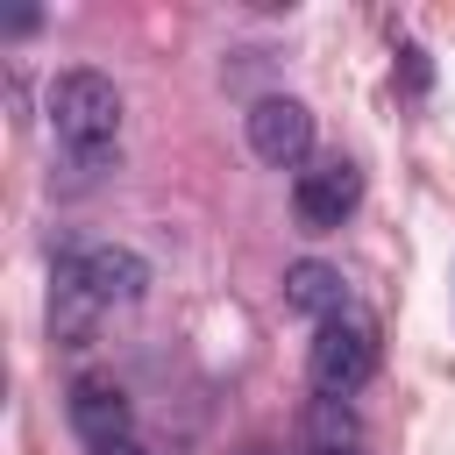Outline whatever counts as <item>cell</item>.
I'll use <instances>...</instances> for the list:
<instances>
[{
    "label": "cell",
    "mask_w": 455,
    "mask_h": 455,
    "mask_svg": "<svg viewBox=\"0 0 455 455\" xmlns=\"http://www.w3.org/2000/svg\"><path fill=\"white\" fill-rule=\"evenodd\" d=\"M355 199H363V171L348 156H320V164H306L291 178V213H299L306 235H334L355 213Z\"/></svg>",
    "instance_id": "4"
},
{
    "label": "cell",
    "mask_w": 455,
    "mask_h": 455,
    "mask_svg": "<svg viewBox=\"0 0 455 455\" xmlns=\"http://www.w3.org/2000/svg\"><path fill=\"white\" fill-rule=\"evenodd\" d=\"M100 320H107V306L92 291H78V284L57 277V291H50V334H57V348H85L100 334Z\"/></svg>",
    "instance_id": "9"
},
{
    "label": "cell",
    "mask_w": 455,
    "mask_h": 455,
    "mask_svg": "<svg viewBox=\"0 0 455 455\" xmlns=\"http://www.w3.org/2000/svg\"><path fill=\"white\" fill-rule=\"evenodd\" d=\"M57 277H64V284H78V291H92L107 313H114V306H135V299L149 291V263H142L135 249H121V242H85V249H64Z\"/></svg>",
    "instance_id": "3"
},
{
    "label": "cell",
    "mask_w": 455,
    "mask_h": 455,
    "mask_svg": "<svg viewBox=\"0 0 455 455\" xmlns=\"http://www.w3.org/2000/svg\"><path fill=\"white\" fill-rule=\"evenodd\" d=\"M299 441H306V455H355L363 448V419H355L348 398H313L306 419H299Z\"/></svg>",
    "instance_id": "8"
},
{
    "label": "cell",
    "mask_w": 455,
    "mask_h": 455,
    "mask_svg": "<svg viewBox=\"0 0 455 455\" xmlns=\"http://www.w3.org/2000/svg\"><path fill=\"white\" fill-rule=\"evenodd\" d=\"M242 128H249V149H256L270 171H299V164L313 156V114H306L299 100H284V92L256 100V107L242 114Z\"/></svg>",
    "instance_id": "5"
},
{
    "label": "cell",
    "mask_w": 455,
    "mask_h": 455,
    "mask_svg": "<svg viewBox=\"0 0 455 455\" xmlns=\"http://www.w3.org/2000/svg\"><path fill=\"white\" fill-rule=\"evenodd\" d=\"M50 135H57V149L85 178L107 171L114 164V135H121V92H114V78L92 71V64L57 71L50 78Z\"/></svg>",
    "instance_id": "1"
},
{
    "label": "cell",
    "mask_w": 455,
    "mask_h": 455,
    "mask_svg": "<svg viewBox=\"0 0 455 455\" xmlns=\"http://www.w3.org/2000/svg\"><path fill=\"white\" fill-rule=\"evenodd\" d=\"M64 419H71V434H78L85 448H107V441H128L135 405H128V391H121L114 377H71V391H64Z\"/></svg>",
    "instance_id": "6"
},
{
    "label": "cell",
    "mask_w": 455,
    "mask_h": 455,
    "mask_svg": "<svg viewBox=\"0 0 455 455\" xmlns=\"http://www.w3.org/2000/svg\"><path fill=\"white\" fill-rule=\"evenodd\" d=\"M92 455H149L142 441H107V448H92Z\"/></svg>",
    "instance_id": "10"
},
{
    "label": "cell",
    "mask_w": 455,
    "mask_h": 455,
    "mask_svg": "<svg viewBox=\"0 0 455 455\" xmlns=\"http://www.w3.org/2000/svg\"><path fill=\"white\" fill-rule=\"evenodd\" d=\"M284 306L306 313L313 327H327L334 313H348V277L320 256H299V263H284Z\"/></svg>",
    "instance_id": "7"
},
{
    "label": "cell",
    "mask_w": 455,
    "mask_h": 455,
    "mask_svg": "<svg viewBox=\"0 0 455 455\" xmlns=\"http://www.w3.org/2000/svg\"><path fill=\"white\" fill-rule=\"evenodd\" d=\"M384 348H377V320L370 313H334L327 327H313V355H306V377H313V398H355L370 377H377Z\"/></svg>",
    "instance_id": "2"
}]
</instances>
